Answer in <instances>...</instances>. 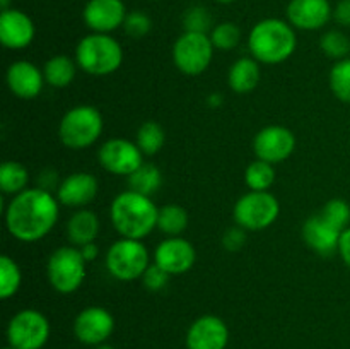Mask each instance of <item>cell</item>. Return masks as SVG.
<instances>
[{
	"label": "cell",
	"instance_id": "obj_1",
	"mask_svg": "<svg viewBox=\"0 0 350 349\" xmlns=\"http://www.w3.org/2000/svg\"><path fill=\"white\" fill-rule=\"evenodd\" d=\"M60 202L44 188H27L14 195L5 209L7 231L16 240L33 243L44 238L55 228Z\"/></svg>",
	"mask_w": 350,
	"mask_h": 349
},
{
	"label": "cell",
	"instance_id": "obj_2",
	"mask_svg": "<svg viewBox=\"0 0 350 349\" xmlns=\"http://www.w3.org/2000/svg\"><path fill=\"white\" fill-rule=\"evenodd\" d=\"M159 207L147 195L125 190L116 195L109 207L113 228L122 238L144 240L157 228Z\"/></svg>",
	"mask_w": 350,
	"mask_h": 349
},
{
	"label": "cell",
	"instance_id": "obj_3",
	"mask_svg": "<svg viewBox=\"0 0 350 349\" xmlns=\"http://www.w3.org/2000/svg\"><path fill=\"white\" fill-rule=\"evenodd\" d=\"M296 33L293 26L282 19H263L250 31L248 48L252 57L260 64H282L296 51Z\"/></svg>",
	"mask_w": 350,
	"mask_h": 349
},
{
	"label": "cell",
	"instance_id": "obj_4",
	"mask_svg": "<svg viewBox=\"0 0 350 349\" xmlns=\"http://www.w3.org/2000/svg\"><path fill=\"white\" fill-rule=\"evenodd\" d=\"M75 62L85 74L98 75V77L109 75L122 67V44L109 34H88L77 43Z\"/></svg>",
	"mask_w": 350,
	"mask_h": 349
},
{
	"label": "cell",
	"instance_id": "obj_5",
	"mask_svg": "<svg viewBox=\"0 0 350 349\" xmlns=\"http://www.w3.org/2000/svg\"><path fill=\"white\" fill-rule=\"evenodd\" d=\"M103 127V116L94 106L77 105L62 116L58 137L68 149H88L101 137Z\"/></svg>",
	"mask_w": 350,
	"mask_h": 349
},
{
	"label": "cell",
	"instance_id": "obj_6",
	"mask_svg": "<svg viewBox=\"0 0 350 349\" xmlns=\"http://www.w3.org/2000/svg\"><path fill=\"white\" fill-rule=\"evenodd\" d=\"M106 269L118 281L142 279L144 272L150 266L149 250L142 240L120 238L106 252Z\"/></svg>",
	"mask_w": 350,
	"mask_h": 349
},
{
	"label": "cell",
	"instance_id": "obj_7",
	"mask_svg": "<svg viewBox=\"0 0 350 349\" xmlns=\"http://www.w3.org/2000/svg\"><path fill=\"white\" fill-rule=\"evenodd\" d=\"M85 263L79 246H60L46 262L48 283L60 294L75 293L85 279Z\"/></svg>",
	"mask_w": 350,
	"mask_h": 349
},
{
	"label": "cell",
	"instance_id": "obj_8",
	"mask_svg": "<svg viewBox=\"0 0 350 349\" xmlns=\"http://www.w3.org/2000/svg\"><path fill=\"white\" fill-rule=\"evenodd\" d=\"M280 214V204L270 192L250 190L241 195L232 209L236 224L246 231H262L272 226Z\"/></svg>",
	"mask_w": 350,
	"mask_h": 349
},
{
	"label": "cell",
	"instance_id": "obj_9",
	"mask_svg": "<svg viewBox=\"0 0 350 349\" xmlns=\"http://www.w3.org/2000/svg\"><path fill=\"white\" fill-rule=\"evenodd\" d=\"M214 50L208 34L185 31L173 44V62L185 75H200L211 65Z\"/></svg>",
	"mask_w": 350,
	"mask_h": 349
},
{
	"label": "cell",
	"instance_id": "obj_10",
	"mask_svg": "<svg viewBox=\"0 0 350 349\" xmlns=\"http://www.w3.org/2000/svg\"><path fill=\"white\" fill-rule=\"evenodd\" d=\"M50 337V322L34 308L21 310L7 327L9 346L16 349H41Z\"/></svg>",
	"mask_w": 350,
	"mask_h": 349
},
{
	"label": "cell",
	"instance_id": "obj_11",
	"mask_svg": "<svg viewBox=\"0 0 350 349\" xmlns=\"http://www.w3.org/2000/svg\"><path fill=\"white\" fill-rule=\"evenodd\" d=\"M296 149V137L293 130L282 125H269L260 130L253 139V151L256 159L270 164H279L289 159Z\"/></svg>",
	"mask_w": 350,
	"mask_h": 349
},
{
	"label": "cell",
	"instance_id": "obj_12",
	"mask_svg": "<svg viewBox=\"0 0 350 349\" xmlns=\"http://www.w3.org/2000/svg\"><path fill=\"white\" fill-rule=\"evenodd\" d=\"M99 164L113 174H132L144 163V154L137 142L126 139H109L99 147Z\"/></svg>",
	"mask_w": 350,
	"mask_h": 349
},
{
	"label": "cell",
	"instance_id": "obj_13",
	"mask_svg": "<svg viewBox=\"0 0 350 349\" xmlns=\"http://www.w3.org/2000/svg\"><path fill=\"white\" fill-rule=\"evenodd\" d=\"M197 260V252L188 240L181 236H167L154 252V263L170 276H181L191 270Z\"/></svg>",
	"mask_w": 350,
	"mask_h": 349
},
{
	"label": "cell",
	"instance_id": "obj_14",
	"mask_svg": "<svg viewBox=\"0 0 350 349\" xmlns=\"http://www.w3.org/2000/svg\"><path fill=\"white\" fill-rule=\"evenodd\" d=\"M115 318L106 308L88 307L75 317L74 334L81 342L89 346L105 344L113 334Z\"/></svg>",
	"mask_w": 350,
	"mask_h": 349
},
{
	"label": "cell",
	"instance_id": "obj_15",
	"mask_svg": "<svg viewBox=\"0 0 350 349\" xmlns=\"http://www.w3.org/2000/svg\"><path fill=\"white\" fill-rule=\"evenodd\" d=\"M228 341V325L215 315H204L197 318L187 332L188 349H226Z\"/></svg>",
	"mask_w": 350,
	"mask_h": 349
},
{
	"label": "cell",
	"instance_id": "obj_16",
	"mask_svg": "<svg viewBox=\"0 0 350 349\" xmlns=\"http://www.w3.org/2000/svg\"><path fill=\"white\" fill-rule=\"evenodd\" d=\"M82 17L89 29L94 33L109 34L123 26L126 19V9L122 0H89Z\"/></svg>",
	"mask_w": 350,
	"mask_h": 349
},
{
	"label": "cell",
	"instance_id": "obj_17",
	"mask_svg": "<svg viewBox=\"0 0 350 349\" xmlns=\"http://www.w3.org/2000/svg\"><path fill=\"white\" fill-rule=\"evenodd\" d=\"M301 233H303L304 243L313 252L321 257H330L334 253H338V243H340V236L344 231L335 228L318 212L304 221Z\"/></svg>",
	"mask_w": 350,
	"mask_h": 349
},
{
	"label": "cell",
	"instance_id": "obj_18",
	"mask_svg": "<svg viewBox=\"0 0 350 349\" xmlns=\"http://www.w3.org/2000/svg\"><path fill=\"white\" fill-rule=\"evenodd\" d=\"M5 82L10 92L21 99H34L41 94L44 86L43 72L29 60H17L9 65Z\"/></svg>",
	"mask_w": 350,
	"mask_h": 349
},
{
	"label": "cell",
	"instance_id": "obj_19",
	"mask_svg": "<svg viewBox=\"0 0 350 349\" xmlns=\"http://www.w3.org/2000/svg\"><path fill=\"white\" fill-rule=\"evenodd\" d=\"M34 24L23 10L9 9L0 14V41L10 50H23L34 40Z\"/></svg>",
	"mask_w": 350,
	"mask_h": 349
},
{
	"label": "cell",
	"instance_id": "obj_20",
	"mask_svg": "<svg viewBox=\"0 0 350 349\" xmlns=\"http://www.w3.org/2000/svg\"><path fill=\"white\" fill-rule=\"evenodd\" d=\"M98 195V180L94 174L79 171L65 178L57 188V198L62 205L84 209Z\"/></svg>",
	"mask_w": 350,
	"mask_h": 349
},
{
	"label": "cell",
	"instance_id": "obj_21",
	"mask_svg": "<svg viewBox=\"0 0 350 349\" xmlns=\"http://www.w3.org/2000/svg\"><path fill=\"white\" fill-rule=\"evenodd\" d=\"M330 17L332 5L328 0H291L287 5V19L297 29H321Z\"/></svg>",
	"mask_w": 350,
	"mask_h": 349
},
{
	"label": "cell",
	"instance_id": "obj_22",
	"mask_svg": "<svg viewBox=\"0 0 350 349\" xmlns=\"http://www.w3.org/2000/svg\"><path fill=\"white\" fill-rule=\"evenodd\" d=\"M260 79H262L260 62L253 57L238 58L228 72V84L236 94H248L255 91L256 86L260 84Z\"/></svg>",
	"mask_w": 350,
	"mask_h": 349
},
{
	"label": "cell",
	"instance_id": "obj_23",
	"mask_svg": "<svg viewBox=\"0 0 350 349\" xmlns=\"http://www.w3.org/2000/svg\"><path fill=\"white\" fill-rule=\"evenodd\" d=\"M99 235V218L94 211L77 209L67 222V236L74 246H84L96 242Z\"/></svg>",
	"mask_w": 350,
	"mask_h": 349
},
{
	"label": "cell",
	"instance_id": "obj_24",
	"mask_svg": "<svg viewBox=\"0 0 350 349\" xmlns=\"http://www.w3.org/2000/svg\"><path fill=\"white\" fill-rule=\"evenodd\" d=\"M77 67V62L68 58L67 55H55L50 60H46L43 67L44 81L51 88H67L75 79Z\"/></svg>",
	"mask_w": 350,
	"mask_h": 349
},
{
	"label": "cell",
	"instance_id": "obj_25",
	"mask_svg": "<svg viewBox=\"0 0 350 349\" xmlns=\"http://www.w3.org/2000/svg\"><path fill=\"white\" fill-rule=\"evenodd\" d=\"M163 185V173L152 163H142L132 174H129L130 190L150 197Z\"/></svg>",
	"mask_w": 350,
	"mask_h": 349
},
{
	"label": "cell",
	"instance_id": "obj_26",
	"mask_svg": "<svg viewBox=\"0 0 350 349\" xmlns=\"http://www.w3.org/2000/svg\"><path fill=\"white\" fill-rule=\"evenodd\" d=\"M29 171L17 161H5L0 166V190L3 195H17L27 190Z\"/></svg>",
	"mask_w": 350,
	"mask_h": 349
},
{
	"label": "cell",
	"instance_id": "obj_27",
	"mask_svg": "<svg viewBox=\"0 0 350 349\" xmlns=\"http://www.w3.org/2000/svg\"><path fill=\"white\" fill-rule=\"evenodd\" d=\"M188 212L181 205L167 204L159 209L157 229L166 236H181L188 228Z\"/></svg>",
	"mask_w": 350,
	"mask_h": 349
},
{
	"label": "cell",
	"instance_id": "obj_28",
	"mask_svg": "<svg viewBox=\"0 0 350 349\" xmlns=\"http://www.w3.org/2000/svg\"><path fill=\"white\" fill-rule=\"evenodd\" d=\"M137 146L142 151L144 156H154L163 149L164 142H166V132H164L163 125L154 120L144 122L137 130Z\"/></svg>",
	"mask_w": 350,
	"mask_h": 349
},
{
	"label": "cell",
	"instance_id": "obj_29",
	"mask_svg": "<svg viewBox=\"0 0 350 349\" xmlns=\"http://www.w3.org/2000/svg\"><path fill=\"white\" fill-rule=\"evenodd\" d=\"M245 181L250 190L269 192V188L275 181V168H273V164L267 163V161H253L245 171Z\"/></svg>",
	"mask_w": 350,
	"mask_h": 349
},
{
	"label": "cell",
	"instance_id": "obj_30",
	"mask_svg": "<svg viewBox=\"0 0 350 349\" xmlns=\"http://www.w3.org/2000/svg\"><path fill=\"white\" fill-rule=\"evenodd\" d=\"M23 284V272L14 259L9 255L0 257V298L9 300L19 291Z\"/></svg>",
	"mask_w": 350,
	"mask_h": 349
},
{
	"label": "cell",
	"instance_id": "obj_31",
	"mask_svg": "<svg viewBox=\"0 0 350 349\" xmlns=\"http://www.w3.org/2000/svg\"><path fill=\"white\" fill-rule=\"evenodd\" d=\"M330 89L335 94V98L340 99L342 103L350 105V58L337 60V64L332 67L330 77Z\"/></svg>",
	"mask_w": 350,
	"mask_h": 349
},
{
	"label": "cell",
	"instance_id": "obj_32",
	"mask_svg": "<svg viewBox=\"0 0 350 349\" xmlns=\"http://www.w3.org/2000/svg\"><path fill=\"white\" fill-rule=\"evenodd\" d=\"M321 51L335 60H344L350 53V40L342 31H328L321 36Z\"/></svg>",
	"mask_w": 350,
	"mask_h": 349
},
{
	"label": "cell",
	"instance_id": "obj_33",
	"mask_svg": "<svg viewBox=\"0 0 350 349\" xmlns=\"http://www.w3.org/2000/svg\"><path fill=\"white\" fill-rule=\"evenodd\" d=\"M211 40L214 48H217V50H232L241 41V29L234 23H221L212 29Z\"/></svg>",
	"mask_w": 350,
	"mask_h": 349
},
{
	"label": "cell",
	"instance_id": "obj_34",
	"mask_svg": "<svg viewBox=\"0 0 350 349\" xmlns=\"http://www.w3.org/2000/svg\"><path fill=\"white\" fill-rule=\"evenodd\" d=\"M320 214L328 222H332L335 228L340 229V231H344L350 226V205L344 198H332V201H328L320 211Z\"/></svg>",
	"mask_w": 350,
	"mask_h": 349
},
{
	"label": "cell",
	"instance_id": "obj_35",
	"mask_svg": "<svg viewBox=\"0 0 350 349\" xmlns=\"http://www.w3.org/2000/svg\"><path fill=\"white\" fill-rule=\"evenodd\" d=\"M185 31H191V33H205L212 27V16L205 7L195 5L187 10L183 17Z\"/></svg>",
	"mask_w": 350,
	"mask_h": 349
},
{
	"label": "cell",
	"instance_id": "obj_36",
	"mask_svg": "<svg viewBox=\"0 0 350 349\" xmlns=\"http://www.w3.org/2000/svg\"><path fill=\"white\" fill-rule=\"evenodd\" d=\"M123 27H125V33L129 34L133 40H140V38L147 36L149 31L152 29V21L147 16L146 12H140V10H135V12L126 14V19L123 23Z\"/></svg>",
	"mask_w": 350,
	"mask_h": 349
},
{
	"label": "cell",
	"instance_id": "obj_37",
	"mask_svg": "<svg viewBox=\"0 0 350 349\" xmlns=\"http://www.w3.org/2000/svg\"><path fill=\"white\" fill-rule=\"evenodd\" d=\"M170 277H171L170 274H167L166 270L161 269L157 263H150L142 276L144 287H146L147 291H154V293H156V291L164 289V287L167 286V283H170Z\"/></svg>",
	"mask_w": 350,
	"mask_h": 349
},
{
	"label": "cell",
	"instance_id": "obj_38",
	"mask_svg": "<svg viewBox=\"0 0 350 349\" xmlns=\"http://www.w3.org/2000/svg\"><path fill=\"white\" fill-rule=\"evenodd\" d=\"M246 245V229L236 224L234 228H228L222 235V246L229 252H238Z\"/></svg>",
	"mask_w": 350,
	"mask_h": 349
},
{
	"label": "cell",
	"instance_id": "obj_39",
	"mask_svg": "<svg viewBox=\"0 0 350 349\" xmlns=\"http://www.w3.org/2000/svg\"><path fill=\"white\" fill-rule=\"evenodd\" d=\"M334 17L342 26H350V0H340L334 10Z\"/></svg>",
	"mask_w": 350,
	"mask_h": 349
},
{
	"label": "cell",
	"instance_id": "obj_40",
	"mask_svg": "<svg viewBox=\"0 0 350 349\" xmlns=\"http://www.w3.org/2000/svg\"><path fill=\"white\" fill-rule=\"evenodd\" d=\"M338 253H340L345 266L350 269V226L347 229H344V233H342L340 243H338Z\"/></svg>",
	"mask_w": 350,
	"mask_h": 349
},
{
	"label": "cell",
	"instance_id": "obj_41",
	"mask_svg": "<svg viewBox=\"0 0 350 349\" xmlns=\"http://www.w3.org/2000/svg\"><path fill=\"white\" fill-rule=\"evenodd\" d=\"M79 250H81V253H82V257H84L85 262H92V260L99 255V248L94 242L88 243V245H84V246H79Z\"/></svg>",
	"mask_w": 350,
	"mask_h": 349
},
{
	"label": "cell",
	"instance_id": "obj_42",
	"mask_svg": "<svg viewBox=\"0 0 350 349\" xmlns=\"http://www.w3.org/2000/svg\"><path fill=\"white\" fill-rule=\"evenodd\" d=\"M222 103H224V96L219 94V92H211L207 96V105L211 108H219V106H222Z\"/></svg>",
	"mask_w": 350,
	"mask_h": 349
},
{
	"label": "cell",
	"instance_id": "obj_43",
	"mask_svg": "<svg viewBox=\"0 0 350 349\" xmlns=\"http://www.w3.org/2000/svg\"><path fill=\"white\" fill-rule=\"evenodd\" d=\"M9 3H10V0H0V7H2V12H3V10H9Z\"/></svg>",
	"mask_w": 350,
	"mask_h": 349
},
{
	"label": "cell",
	"instance_id": "obj_44",
	"mask_svg": "<svg viewBox=\"0 0 350 349\" xmlns=\"http://www.w3.org/2000/svg\"><path fill=\"white\" fill-rule=\"evenodd\" d=\"M96 349H116V348H113V346H109V344H99V346H96Z\"/></svg>",
	"mask_w": 350,
	"mask_h": 349
},
{
	"label": "cell",
	"instance_id": "obj_45",
	"mask_svg": "<svg viewBox=\"0 0 350 349\" xmlns=\"http://www.w3.org/2000/svg\"><path fill=\"white\" fill-rule=\"evenodd\" d=\"M215 2H219V3H231V2H234V0H215Z\"/></svg>",
	"mask_w": 350,
	"mask_h": 349
},
{
	"label": "cell",
	"instance_id": "obj_46",
	"mask_svg": "<svg viewBox=\"0 0 350 349\" xmlns=\"http://www.w3.org/2000/svg\"><path fill=\"white\" fill-rule=\"evenodd\" d=\"M3 349H16V348H12V346H7V348H3Z\"/></svg>",
	"mask_w": 350,
	"mask_h": 349
}]
</instances>
